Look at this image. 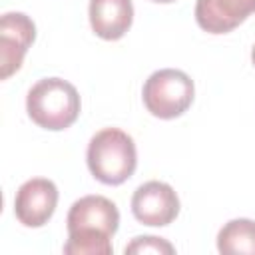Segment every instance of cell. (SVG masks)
<instances>
[{"label":"cell","mask_w":255,"mask_h":255,"mask_svg":"<svg viewBox=\"0 0 255 255\" xmlns=\"http://www.w3.org/2000/svg\"><path fill=\"white\" fill-rule=\"evenodd\" d=\"M82 110L80 94L68 80L44 78L38 80L26 96V112L30 120L50 131H62L70 128Z\"/></svg>","instance_id":"6da1fadb"},{"label":"cell","mask_w":255,"mask_h":255,"mask_svg":"<svg viewBox=\"0 0 255 255\" xmlns=\"http://www.w3.org/2000/svg\"><path fill=\"white\" fill-rule=\"evenodd\" d=\"M86 161L90 173L106 185H122L137 165L135 143L120 128H104L88 143Z\"/></svg>","instance_id":"7a4b0ae2"},{"label":"cell","mask_w":255,"mask_h":255,"mask_svg":"<svg viewBox=\"0 0 255 255\" xmlns=\"http://www.w3.org/2000/svg\"><path fill=\"white\" fill-rule=\"evenodd\" d=\"M195 86L193 80L175 68H163L153 72L141 90L143 106L159 120H173L183 116L193 104Z\"/></svg>","instance_id":"3957f363"},{"label":"cell","mask_w":255,"mask_h":255,"mask_svg":"<svg viewBox=\"0 0 255 255\" xmlns=\"http://www.w3.org/2000/svg\"><path fill=\"white\" fill-rule=\"evenodd\" d=\"M68 237L112 241L120 227L116 203L104 195H84L76 199L66 217Z\"/></svg>","instance_id":"277c9868"},{"label":"cell","mask_w":255,"mask_h":255,"mask_svg":"<svg viewBox=\"0 0 255 255\" xmlns=\"http://www.w3.org/2000/svg\"><path fill=\"white\" fill-rule=\"evenodd\" d=\"M133 217L149 227H165L179 215V197L165 181H145L131 195Z\"/></svg>","instance_id":"5b68a950"},{"label":"cell","mask_w":255,"mask_h":255,"mask_svg":"<svg viewBox=\"0 0 255 255\" xmlns=\"http://www.w3.org/2000/svg\"><path fill=\"white\" fill-rule=\"evenodd\" d=\"M36 24L24 12H6L0 18V78L8 80L22 68L28 48L34 44Z\"/></svg>","instance_id":"8992f818"},{"label":"cell","mask_w":255,"mask_h":255,"mask_svg":"<svg viewBox=\"0 0 255 255\" xmlns=\"http://www.w3.org/2000/svg\"><path fill=\"white\" fill-rule=\"evenodd\" d=\"M58 205V187L52 179L32 177L24 181L14 197V215L24 227L46 225Z\"/></svg>","instance_id":"52a82bcc"},{"label":"cell","mask_w":255,"mask_h":255,"mask_svg":"<svg viewBox=\"0 0 255 255\" xmlns=\"http://www.w3.org/2000/svg\"><path fill=\"white\" fill-rule=\"evenodd\" d=\"M255 14V0H197L195 22L209 34H227Z\"/></svg>","instance_id":"ba28073f"},{"label":"cell","mask_w":255,"mask_h":255,"mask_svg":"<svg viewBox=\"0 0 255 255\" xmlns=\"http://www.w3.org/2000/svg\"><path fill=\"white\" fill-rule=\"evenodd\" d=\"M90 26L102 40H120L131 28L133 4L131 0H90Z\"/></svg>","instance_id":"9c48e42d"},{"label":"cell","mask_w":255,"mask_h":255,"mask_svg":"<svg viewBox=\"0 0 255 255\" xmlns=\"http://www.w3.org/2000/svg\"><path fill=\"white\" fill-rule=\"evenodd\" d=\"M217 251L223 255H255V221L231 219L217 233Z\"/></svg>","instance_id":"30bf717a"},{"label":"cell","mask_w":255,"mask_h":255,"mask_svg":"<svg viewBox=\"0 0 255 255\" xmlns=\"http://www.w3.org/2000/svg\"><path fill=\"white\" fill-rule=\"evenodd\" d=\"M124 253L128 255H131V253H137V255H145V253H157V255H171V253H175V247L167 241V239H163V237H155V235H139V237H133L128 245H126V249H124Z\"/></svg>","instance_id":"8fae6325"},{"label":"cell","mask_w":255,"mask_h":255,"mask_svg":"<svg viewBox=\"0 0 255 255\" xmlns=\"http://www.w3.org/2000/svg\"><path fill=\"white\" fill-rule=\"evenodd\" d=\"M151 2H157V4H169V2H175V0H151Z\"/></svg>","instance_id":"7c38bea8"},{"label":"cell","mask_w":255,"mask_h":255,"mask_svg":"<svg viewBox=\"0 0 255 255\" xmlns=\"http://www.w3.org/2000/svg\"><path fill=\"white\" fill-rule=\"evenodd\" d=\"M251 62H253V66H255V46H253V50H251Z\"/></svg>","instance_id":"4fadbf2b"}]
</instances>
